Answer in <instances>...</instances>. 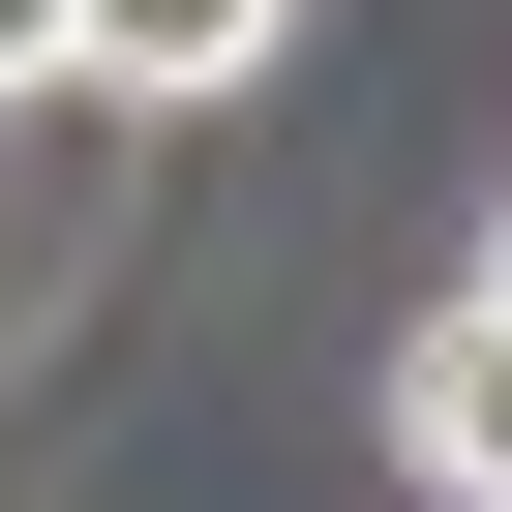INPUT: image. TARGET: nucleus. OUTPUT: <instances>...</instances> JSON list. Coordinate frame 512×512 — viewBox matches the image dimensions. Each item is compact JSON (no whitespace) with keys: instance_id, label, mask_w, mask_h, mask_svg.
<instances>
[{"instance_id":"nucleus-1","label":"nucleus","mask_w":512,"mask_h":512,"mask_svg":"<svg viewBox=\"0 0 512 512\" xmlns=\"http://www.w3.org/2000/svg\"><path fill=\"white\" fill-rule=\"evenodd\" d=\"M392 452H422L452 512H512V302H482V272H452V302L392 332Z\"/></svg>"},{"instance_id":"nucleus-2","label":"nucleus","mask_w":512,"mask_h":512,"mask_svg":"<svg viewBox=\"0 0 512 512\" xmlns=\"http://www.w3.org/2000/svg\"><path fill=\"white\" fill-rule=\"evenodd\" d=\"M272 31H302V0H61L91 91H272Z\"/></svg>"},{"instance_id":"nucleus-3","label":"nucleus","mask_w":512,"mask_h":512,"mask_svg":"<svg viewBox=\"0 0 512 512\" xmlns=\"http://www.w3.org/2000/svg\"><path fill=\"white\" fill-rule=\"evenodd\" d=\"M31 91H91V61H61V0H0V121H31Z\"/></svg>"},{"instance_id":"nucleus-4","label":"nucleus","mask_w":512,"mask_h":512,"mask_svg":"<svg viewBox=\"0 0 512 512\" xmlns=\"http://www.w3.org/2000/svg\"><path fill=\"white\" fill-rule=\"evenodd\" d=\"M482 302H512V241H482Z\"/></svg>"}]
</instances>
